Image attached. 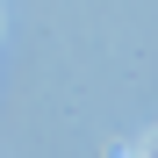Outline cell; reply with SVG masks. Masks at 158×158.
<instances>
[{"mask_svg": "<svg viewBox=\"0 0 158 158\" xmlns=\"http://www.w3.org/2000/svg\"><path fill=\"white\" fill-rule=\"evenodd\" d=\"M151 158H158V137H151Z\"/></svg>", "mask_w": 158, "mask_h": 158, "instance_id": "obj_1", "label": "cell"}]
</instances>
